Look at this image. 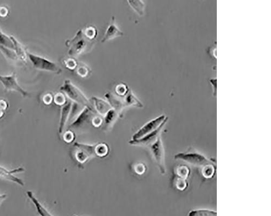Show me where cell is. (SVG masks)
<instances>
[{
	"label": "cell",
	"instance_id": "18",
	"mask_svg": "<svg viewBox=\"0 0 271 216\" xmlns=\"http://www.w3.org/2000/svg\"><path fill=\"white\" fill-rule=\"evenodd\" d=\"M130 7L139 16H143L145 13V5L142 0H127Z\"/></svg>",
	"mask_w": 271,
	"mask_h": 216
},
{
	"label": "cell",
	"instance_id": "24",
	"mask_svg": "<svg viewBox=\"0 0 271 216\" xmlns=\"http://www.w3.org/2000/svg\"><path fill=\"white\" fill-rule=\"evenodd\" d=\"M95 150L97 156L104 157L108 153V146L105 143L96 144Z\"/></svg>",
	"mask_w": 271,
	"mask_h": 216
},
{
	"label": "cell",
	"instance_id": "21",
	"mask_svg": "<svg viewBox=\"0 0 271 216\" xmlns=\"http://www.w3.org/2000/svg\"><path fill=\"white\" fill-rule=\"evenodd\" d=\"M189 216H216V211L207 209H195L191 211L188 213Z\"/></svg>",
	"mask_w": 271,
	"mask_h": 216
},
{
	"label": "cell",
	"instance_id": "29",
	"mask_svg": "<svg viewBox=\"0 0 271 216\" xmlns=\"http://www.w3.org/2000/svg\"><path fill=\"white\" fill-rule=\"evenodd\" d=\"M136 171L137 172V174H142L145 171V167L142 164H139L136 167Z\"/></svg>",
	"mask_w": 271,
	"mask_h": 216
},
{
	"label": "cell",
	"instance_id": "14",
	"mask_svg": "<svg viewBox=\"0 0 271 216\" xmlns=\"http://www.w3.org/2000/svg\"><path fill=\"white\" fill-rule=\"evenodd\" d=\"M92 99L94 102L96 112L101 115H105L112 108L109 103L104 100L97 97H93Z\"/></svg>",
	"mask_w": 271,
	"mask_h": 216
},
{
	"label": "cell",
	"instance_id": "31",
	"mask_svg": "<svg viewBox=\"0 0 271 216\" xmlns=\"http://www.w3.org/2000/svg\"><path fill=\"white\" fill-rule=\"evenodd\" d=\"M43 101L46 105L50 104L52 101V97L50 95H46L43 97Z\"/></svg>",
	"mask_w": 271,
	"mask_h": 216
},
{
	"label": "cell",
	"instance_id": "25",
	"mask_svg": "<svg viewBox=\"0 0 271 216\" xmlns=\"http://www.w3.org/2000/svg\"><path fill=\"white\" fill-rule=\"evenodd\" d=\"M176 187L178 190L180 191H184L186 190L187 187V182L186 180L182 179L181 178H177L176 180Z\"/></svg>",
	"mask_w": 271,
	"mask_h": 216
},
{
	"label": "cell",
	"instance_id": "30",
	"mask_svg": "<svg viewBox=\"0 0 271 216\" xmlns=\"http://www.w3.org/2000/svg\"><path fill=\"white\" fill-rule=\"evenodd\" d=\"M102 122V121L100 117H96L94 118L93 120H92V123H93L94 126L95 127H100Z\"/></svg>",
	"mask_w": 271,
	"mask_h": 216
},
{
	"label": "cell",
	"instance_id": "7",
	"mask_svg": "<svg viewBox=\"0 0 271 216\" xmlns=\"http://www.w3.org/2000/svg\"><path fill=\"white\" fill-rule=\"evenodd\" d=\"M76 149L75 158L80 163H84L96 154V145H89L75 142L73 144Z\"/></svg>",
	"mask_w": 271,
	"mask_h": 216
},
{
	"label": "cell",
	"instance_id": "19",
	"mask_svg": "<svg viewBox=\"0 0 271 216\" xmlns=\"http://www.w3.org/2000/svg\"><path fill=\"white\" fill-rule=\"evenodd\" d=\"M0 46L10 49L14 51V44L12 36L5 34L0 28Z\"/></svg>",
	"mask_w": 271,
	"mask_h": 216
},
{
	"label": "cell",
	"instance_id": "6",
	"mask_svg": "<svg viewBox=\"0 0 271 216\" xmlns=\"http://www.w3.org/2000/svg\"><path fill=\"white\" fill-rule=\"evenodd\" d=\"M0 82L2 84L5 90L18 92L24 97L30 96L28 92L25 91L18 83L15 73L5 76L0 75Z\"/></svg>",
	"mask_w": 271,
	"mask_h": 216
},
{
	"label": "cell",
	"instance_id": "9",
	"mask_svg": "<svg viewBox=\"0 0 271 216\" xmlns=\"http://www.w3.org/2000/svg\"><path fill=\"white\" fill-rule=\"evenodd\" d=\"M168 120V117H167L165 121L155 131L145 135V136L139 139H132L131 141L129 142V143L134 145H149L153 143L157 138L161 136V132L165 127Z\"/></svg>",
	"mask_w": 271,
	"mask_h": 216
},
{
	"label": "cell",
	"instance_id": "32",
	"mask_svg": "<svg viewBox=\"0 0 271 216\" xmlns=\"http://www.w3.org/2000/svg\"><path fill=\"white\" fill-rule=\"evenodd\" d=\"M8 14V10L5 7L0 8V15L2 16H5Z\"/></svg>",
	"mask_w": 271,
	"mask_h": 216
},
{
	"label": "cell",
	"instance_id": "20",
	"mask_svg": "<svg viewBox=\"0 0 271 216\" xmlns=\"http://www.w3.org/2000/svg\"><path fill=\"white\" fill-rule=\"evenodd\" d=\"M119 113L112 108L106 113L104 115V124L106 127L108 128L112 126V124L116 122Z\"/></svg>",
	"mask_w": 271,
	"mask_h": 216
},
{
	"label": "cell",
	"instance_id": "26",
	"mask_svg": "<svg viewBox=\"0 0 271 216\" xmlns=\"http://www.w3.org/2000/svg\"><path fill=\"white\" fill-rule=\"evenodd\" d=\"M54 101L58 105H64L67 102L64 95L61 93L56 95L55 98H54Z\"/></svg>",
	"mask_w": 271,
	"mask_h": 216
},
{
	"label": "cell",
	"instance_id": "4",
	"mask_svg": "<svg viewBox=\"0 0 271 216\" xmlns=\"http://www.w3.org/2000/svg\"><path fill=\"white\" fill-rule=\"evenodd\" d=\"M174 159L181 160L193 165L203 167L209 164H214V162L209 160L203 155L197 151H188L180 153L174 156Z\"/></svg>",
	"mask_w": 271,
	"mask_h": 216
},
{
	"label": "cell",
	"instance_id": "15",
	"mask_svg": "<svg viewBox=\"0 0 271 216\" xmlns=\"http://www.w3.org/2000/svg\"><path fill=\"white\" fill-rule=\"evenodd\" d=\"M105 97L113 109H115L118 112H120L123 108L126 107L124 100H122L117 95L108 93L105 95Z\"/></svg>",
	"mask_w": 271,
	"mask_h": 216
},
{
	"label": "cell",
	"instance_id": "2",
	"mask_svg": "<svg viewBox=\"0 0 271 216\" xmlns=\"http://www.w3.org/2000/svg\"><path fill=\"white\" fill-rule=\"evenodd\" d=\"M61 90L75 103L85 107H92L89 100L87 98L83 92L73 84L70 80H67L64 81Z\"/></svg>",
	"mask_w": 271,
	"mask_h": 216
},
{
	"label": "cell",
	"instance_id": "12",
	"mask_svg": "<svg viewBox=\"0 0 271 216\" xmlns=\"http://www.w3.org/2000/svg\"><path fill=\"white\" fill-rule=\"evenodd\" d=\"M25 170L23 167L9 170L3 167L0 166V178H4V179L14 182L20 186L23 187L24 186V183L23 180L15 176L14 174L16 173L23 172Z\"/></svg>",
	"mask_w": 271,
	"mask_h": 216
},
{
	"label": "cell",
	"instance_id": "23",
	"mask_svg": "<svg viewBox=\"0 0 271 216\" xmlns=\"http://www.w3.org/2000/svg\"><path fill=\"white\" fill-rule=\"evenodd\" d=\"M216 167L215 164H209L203 167L202 174L205 178H212L215 172Z\"/></svg>",
	"mask_w": 271,
	"mask_h": 216
},
{
	"label": "cell",
	"instance_id": "13",
	"mask_svg": "<svg viewBox=\"0 0 271 216\" xmlns=\"http://www.w3.org/2000/svg\"><path fill=\"white\" fill-rule=\"evenodd\" d=\"M72 104L71 102H66L62 108L61 120H60L58 130L59 134L61 135L64 132L65 128L69 118Z\"/></svg>",
	"mask_w": 271,
	"mask_h": 216
},
{
	"label": "cell",
	"instance_id": "28",
	"mask_svg": "<svg viewBox=\"0 0 271 216\" xmlns=\"http://www.w3.org/2000/svg\"><path fill=\"white\" fill-rule=\"evenodd\" d=\"M74 137V136L73 133L70 131H68L65 133L64 135V140L67 143H70L73 141Z\"/></svg>",
	"mask_w": 271,
	"mask_h": 216
},
{
	"label": "cell",
	"instance_id": "22",
	"mask_svg": "<svg viewBox=\"0 0 271 216\" xmlns=\"http://www.w3.org/2000/svg\"><path fill=\"white\" fill-rule=\"evenodd\" d=\"M190 171L188 167L186 165H180L177 167L175 169V174L178 178H182L184 180H187L190 175Z\"/></svg>",
	"mask_w": 271,
	"mask_h": 216
},
{
	"label": "cell",
	"instance_id": "5",
	"mask_svg": "<svg viewBox=\"0 0 271 216\" xmlns=\"http://www.w3.org/2000/svg\"><path fill=\"white\" fill-rule=\"evenodd\" d=\"M150 145L152 155H153L156 163L158 165L161 174L163 175L166 174L165 150L161 136Z\"/></svg>",
	"mask_w": 271,
	"mask_h": 216
},
{
	"label": "cell",
	"instance_id": "33",
	"mask_svg": "<svg viewBox=\"0 0 271 216\" xmlns=\"http://www.w3.org/2000/svg\"><path fill=\"white\" fill-rule=\"evenodd\" d=\"M7 107V105L6 103H5L4 101H0V109L2 110H4L6 109V108Z\"/></svg>",
	"mask_w": 271,
	"mask_h": 216
},
{
	"label": "cell",
	"instance_id": "3",
	"mask_svg": "<svg viewBox=\"0 0 271 216\" xmlns=\"http://www.w3.org/2000/svg\"><path fill=\"white\" fill-rule=\"evenodd\" d=\"M27 56L29 58L33 66L37 69L57 74H61L62 72V70L58 65L50 59L28 52H27Z\"/></svg>",
	"mask_w": 271,
	"mask_h": 216
},
{
	"label": "cell",
	"instance_id": "34",
	"mask_svg": "<svg viewBox=\"0 0 271 216\" xmlns=\"http://www.w3.org/2000/svg\"><path fill=\"white\" fill-rule=\"evenodd\" d=\"M7 197V196L6 194H0V205L2 204V203L6 199Z\"/></svg>",
	"mask_w": 271,
	"mask_h": 216
},
{
	"label": "cell",
	"instance_id": "1",
	"mask_svg": "<svg viewBox=\"0 0 271 216\" xmlns=\"http://www.w3.org/2000/svg\"><path fill=\"white\" fill-rule=\"evenodd\" d=\"M95 39L86 35L85 30L80 29L72 39L66 42L68 47V54L70 56L77 57L92 50L95 44Z\"/></svg>",
	"mask_w": 271,
	"mask_h": 216
},
{
	"label": "cell",
	"instance_id": "8",
	"mask_svg": "<svg viewBox=\"0 0 271 216\" xmlns=\"http://www.w3.org/2000/svg\"><path fill=\"white\" fill-rule=\"evenodd\" d=\"M167 117L165 115H162L146 123L137 133L133 135V140L139 139L145 136V135L154 132L161 125Z\"/></svg>",
	"mask_w": 271,
	"mask_h": 216
},
{
	"label": "cell",
	"instance_id": "35",
	"mask_svg": "<svg viewBox=\"0 0 271 216\" xmlns=\"http://www.w3.org/2000/svg\"><path fill=\"white\" fill-rule=\"evenodd\" d=\"M3 115V112L0 110V117H1Z\"/></svg>",
	"mask_w": 271,
	"mask_h": 216
},
{
	"label": "cell",
	"instance_id": "17",
	"mask_svg": "<svg viewBox=\"0 0 271 216\" xmlns=\"http://www.w3.org/2000/svg\"><path fill=\"white\" fill-rule=\"evenodd\" d=\"M125 106H134L138 108H143V105L134 95L132 90H128L124 99Z\"/></svg>",
	"mask_w": 271,
	"mask_h": 216
},
{
	"label": "cell",
	"instance_id": "11",
	"mask_svg": "<svg viewBox=\"0 0 271 216\" xmlns=\"http://www.w3.org/2000/svg\"><path fill=\"white\" fill-rule=\"evenodd\" d=\"M96 110L94 109L93 107H85L84 109L80 111L78 116L75 118V120L70 124V128H78L90 120V118L93 116Z\"/></svg>",
	"mask_w": 271,
	"mask_h": 216
},
{
	"label": "cell",
	"instance_id": "10",
	"mask_svg": "<svg viewBox=\"0 0 271 216\" xmlns=\"http://www.w3.org/2000/svg\"><path fill=\"white\" fill-rule=\"evenodd\" d=\"M123 35L124 32L119 29L117 26L115 18L112 16L110 23L107 28L104 36L102 37V42L105 43L106 41L115 39V38L122 37Z\"/></svg>",
	"mask_w": 271,
	"mask_h": 216
},
{
	"label": "cell",
	"instance_id": "16",
	"mask_svg": "<svg viewBox=\"0 0 271 216\" xmlns=\"http://www.w3.org/2000/svg\"><path fill=\"white\" fill-rule=\"evenodd\" d=\"M27 196L35 207L37 212L42 216H51L52 215L48 212V210L40 203L34 195V193L31 191L26 192Z\"/></svg>",
	"mask_w": 271,
	"mask_h": 216
},
{
	"label": "cell",
	"instance_id": "27",
	"mask_svg": "<svg viewBox=\"0 0 271 216\" xmlns=\"http://www.w3.org/2000/svg\"><path fill=\"white\" fill-rule=\"evenodd\" d=\"M117 93L119 95H126L128 91V89L127 85H124L123 84H120L117 86L116 89Z\"/></svg>",
	"mask_w": 271,
	"mask_h": 216
}]
</instances>
